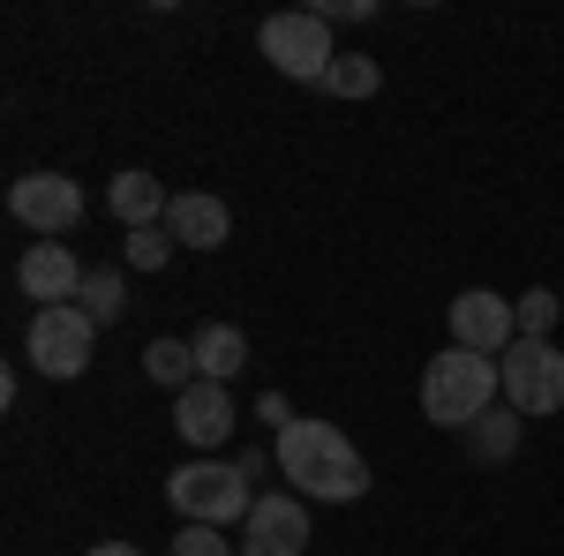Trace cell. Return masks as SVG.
<instances>
[{"label": "cell", "mask_w": 564, "mask_h": 556, "mask_svg": "<svg viewBox=\"0 0 564 556\" xmlns=\"http://www.w3.org/2000/svg\"><path fill=\"white\" fill-rule=\"evenodd\" d=\"M166 204H174V196H166V181H151V173H121V181L106 188V211L121 218L129 233H143L151 218H166Z\"/></svg>", "instance_id": "obj_13"}, {"label": "cell", "mask_w": 564, "mask_h": 556, "mask_svg": "<svg viewBox=\"0 0 564 556\" xmlns=\"http://www.w3.org/2000/svg\"><path fill=\"white\" fill-rule=\"evenodd\" d=\"M497 384L512 399V414L534 422V414H557L564 406V353L550 339H512L497 353Z\"/></svg>", "instance_id": "obj_4"}, {"label": "cell", "mask_w": 564, "mask_h": 556, "mask_svg": "<svg viewBox=\"0 0 564 556\" xmlns=\"http://www.w3.org/2000/svg\"><path fill=\"white\" fill-rule=\"evenodd\" d=\"M257 45H263V61L279 68V76H294V84H324L332 76V23L324 15H271L257 31Z\"/></svg>", "instance_id": "obj_5"}, {"label": "cell", "mask_w": 564, "mask_h": 556, "mask_svg": "<svg viewBox=\"0 0 564 556\" xmlns=\"http://www.w3.org/2000/svg\"><path fill=\"white\" fill-rule=\"evenodd\" d=\"M497 361L489 353H467V346H444L430 369H422V414L436 428H475L497 399Z\"/></svg>", "instance_id": "obj_2"}, {"label": "cell", "mask_w": 564, "mask_h": 556, "mask_svg": "<svg viewBox=\"0 0 564 556\" xmlns=\"http://www.w3.org/2000/svg\"><path fill=\"white\" fill-rule=\"evenodd\" d=\"M512 316H520V339H550V324H557V294H534L527 301H512Z\"/></svg>", "instance_id": "obj_19"}, {"label": "cell", "mask_w": 564, "mask_h": 556, "mask_svg": "<svg viewBox=\"0 0 564 556\" xmlns=\"http://www.w3.org/2000/svg\"><path fill=\"white\" fill-rule=\"evenodd\" d=\"M520 339V316H512V301L489 294V286H467V294L452 301V346H467V353H505V346Z\"/></svg>", "instance_id": "obj_8"}, {"label": "cell", "mask_w": 564, "mask_h": 556, "mask_svg": "<svg viewBox=\"0 0 564 556\" xmlns=\"http://www.w3.org/2000/svg\"><path fill=\"white\" fill-rule=\"evenodd\" d=\"M166 226H174V241H188V249H226L234 211H226L218 196H204V188H188V196L166 204Z\"/></svg>", "instance_id": "obj_12"}, {"label": "cell", "mask_w": 564, "mask_h": 556, "mask_svg": "<svg viewBox=\"0 0 564 556\" xmlns=\"http://www.w3.org/2000/svg\"><path fill=\"white\" fill-rule=\"evenodd\" d=\"M188 346H196V377H212V384H226V377L249 361V339H241L234 324H204Z\"/></svg>", "instance_id": "obj_14"}, {"label": "cell", "mask_w": 564, "mask_h": 556, "mask_svg": "<svg viewBox=\"0 0 564 556\" xmlns=\"http://www.w3.org/2000/svg\"><path fill=\"white\" fill-rule=\"evenodd\" d=\"M90 324H113L121 308H129V286H121V271H84V294H76Z\"/></svg>", "instance_id": "obj_17"}, {"label": "cell", "mask_w": 564, "mask_h": 556, "mask_svg": "<svg viewBox=\"0 0 564 556\" xmlns=\"http://www.w3.org/2000/svg\"><path fill=\"white\" fill-rule=\"evenodd\" d=\"M166 504L181 512V526H241V519L257 512L241 467H181V473H166Z\"/></svg>", "instance_id": "obj_3"}, {"label": "cell", "mask_w": 564, "mask_h": 556, "mask_svg": "<svg viewBox=\"0 0 564 556\" xmlns=\"http://www.w3.org/2000/svg\"><path fill=\"white\" fill-rule=\"evenodd\" d=\"M512 444H520V414H512V406H505V414L489 406V414L467 428V451H475L481 467H505V459H512Z\"/></svg>", "instance_id": "obj_15"}, {"label": "cell", "mask_w": 564, "mask_h": 556, "mask_svg": "<svg viewBox=\"0 0 564 556\" xmlns=\"http://www.w3.org/2000/svg\"><path fill=\"white\" fill-rule=\"evenodd\" d=\"M84 556H143L135 542H98V549H84Z\"/></svg>", "instance_id": "obj_22"}, {"label": "cell", "mask_w": 564, "mask_h": 556, "mask_svg": "<svg viewBox=\"0 0 564 556\" xmlns=\"http://www.w3.org/2000/svg\"><path fill=\"white\" fill-rule=\"evenodd\" d=\"M166 249H174V241H166L159 226H143V233H129V263H135V271H159V263H166Z\"/></svg>", "instance_id": "obj_21"}, {"label": "cell", "mask_w": 564, "mask_h": 556, "mask_svg": "<svg viewBox=\"0 0 564 556\" xmlns=\"http://www.w3.org/2000/svg\"><path fill=\"white\" fill-rule=\"evenodd\" d=\"M279 467L302 497H332V504H354L369 489V459L332 422H286L279 428Z\"/></svg>", "instance_id": "obj_1"}, {"label": "cell", "mask_w": 564, "mask_h": 556, "mask_svg": "<svg viewBox=\"0 0 564 556\" xmlns=\"http://www.w3.org/2000/svg\"><path fill=\"white\" fill-rule=\"evenodd\" d=\"M90 346H98V324H90L76 301H61V308H39V316H31V361H39L53 384L84 377V369H90Z\"/></svg>", "instance_id": "obj_6"}, {"label": "cell", "mask_w": 564, "mask_h": 556, "mask_svg": "<svg viewBox=\"0 0 564 556\" xmlns=\"http://www.w3.org/2000/svg\"><path fill=\"white\" fill-rule=\"evenodd\" d=\"M15 286L39 301V308H61V301L84 294V263L68 257L61 241H31V249H23V263H15Z\"/></svg>", "instance_id": "obj_10"}, {"label": "cell", "mask_w": 564, "mask_h": 556, "mask_svg": "<svg viewBox=\"0 0 564 556\" xmlns=\"http://www.w3.org/2000/svg\"><path fill=\"white\" fill-rule=\"evenodd\" d=\"M8 211L23 218L39 241H53V233L84 226V188H76L68 173H23V181L8 188Z\"/></svg>", "instance_id": "obj_7"}, {"label": "cell", "mask_w": 564, "mask_h": 556, "mask_svg": "<svg viewBox=\"0 0 564 556\" xmlns=\"http://www.w3.org/2000/svg\"><path fill=\"white\" fill-rule=\"evenodd\" d=\"M143 377H151V384L188 391V384H196V346H188V339H151V346H143Z\"/></svg>", "instance_id": "obj_16"}, {"label": "cell", "mask_w": 564, "mask_h": 556, "mask_svg": "<svg viewBox=\"0 0 564 556\" xmlns=\"http://www.w3.org/2000/svg\"><path fill=\"white\" fill-rule=\"evenodd\" d=\"M174 428L188 436V444H226L234 436V399H226V384H212V377H196L188 391H174Z\"/></svg>", "instance_id": "obj_11"}, {"label": "cell", "mask_w": 564, "mask_h": 556, "mask_svg": "<svg viewBox=\"0 0 564 556\" xmlns=\"http://www.w3.org/2000/svg\"><path fill=\"white\" fill-rule=\"evenodd\" d=\"M302 549H308L302 497H286V489L257 497V512L241 519V556H302Z\"/></svg>", "instance_id": "obj_9"}, {"label": "cell", "mask_w": 564, "mask_h": 556, "mask_svg": "<svg viewBox=\"0 0 564 556\" xmlns=\"http://www.w3.org/2000/svg\"><path fill=\"white\" fill-rule=\"evenodd\" d=\"M377 84H384V68H377L369 53H347V61H332V76H324V90H339V98H369Z\"/></svg>", "instance_id": "obj_18"}, {"label": "cell", "mask_w": 564, "mask_h": 556, "mask_svg": "<svg viewBox=\"0 0 564 556\" xmlns=\"http://www.w3.org/2000/svg\"><path fill=\"white\" fill-rule=\"evenodd\" d=\"M174 556H241L226 542V526H181L174 534Z\"/></svg>", "instance_id": "obj_20"}]
</instances>
